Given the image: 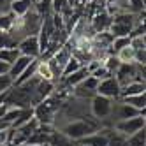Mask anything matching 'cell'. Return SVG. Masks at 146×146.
<instances>
[{"label":"cell","mask_w":146,"mask_h":146,"mask_svg":"<svg viewBox=\"0 0 146 146\" xmlns=\"http://www.w3.org/2000/svg\"><path fill=\"white\" fill-rule=\"evenodd\" d=\"M88 76H90V72L86 70V67H81V69H78L76 72H72V74H69V76H65V78H60V79H62V83H64V85H67L69 88H76V86L81 85V83L85 81Z\"/></svg>","instance_id":"12"},{"label":"cell","mask_w":146,"mask_h":146,"mask_svg":"<svg viewBox=\"0 0 146 146\" xmlns=\"http://www.w3.org/2000/svg\"><path fill=\"white\" fill-rule=\"evenodd\" d=\"M106 134H108V146H125V137L123 134L116 132L113 127H106Z\"/></svg>","instance_id":"17"},{"label":"cell","mask_w":146,"mask_h":146,"mask_svg":"<svg viewBox=\"0 0 146 146\" xmlns=\"http://www.w3.org/2000/svg\"><path fill=\"white\" fill-rule=\"evenodd\" d=\"M35 60H37V58H35ZM32 62H34V58H28V56L19 55V56H18V60L14 62L11 67H9V76H11V79H13V81H16L19 76H21V72H23L30 64H32Z\"/></svg>","instance_id":"13"},{"label":"cell","mask_w":146,"mask_h":146,"mask_svg":"<svg viewBox=\"0 0 146 146\" xmlns=\"http://www.w3.org/2000/svg\"><path fill=\"white\" fill-rule=\"evenodd\" d=\"M19 55L23 56H28V58H39L40 56V46H39V39L37 35H27L23 37L19 42L16 44Z\"/></svg>","instance_id":"8"},{"label":"cell","mask_w":146,"mask_h":146,"mask_svg":"<svg viewBox=\"0 0 146 146\" xmlns=\"http://www.w3.org/2000/svg\"><path fill=\"white\" fill-rule=\"evenodd\" d=\"M11 2L13 0H0V14H5V13H11Z\"/></svg>","instance_id":"33"},{"label":"cell","mask_w":146,"mask_h":146,"mask_svg":"<svg viewBox=\"0 0 146 146\" xmlns=\"http://www.w3.org/2000/svg\"><path fill=\"white\" fill-rule=\"evenodd\" d=\"M130 48L134 51H143V49H146L144 37H130Z\"/></svg>","instance_id":"32"},{"label":"cell","mask_w":146,"mask_h":146,"mask_svg":"<svg viewBox=\"0 0 146 146\" xmlns=\"http://www.w3.org/2000/svg\"><path fill=\"white\" fill-rule=\"evenodd\" d=\"M9 108H11V106H9L7 102H0V118H4V114L7 113Z\"/></svg>","instance_id":"35"},{"label":"cell","mask_w":146,"mask_h":146,"mask_svg":"<svg viewBox=\"0 0 146 146\" xmlns=\"http://www.w3.org/2000/svg\"><path fill=\"white\" fill-rule=\"evenodd\" d=\"M144 11V0H129V13L137 14Z\"/></svg>","instance_id":"31"},{"label":"cell","mask_w":146,"mask_h":146,"mask_svg":"<svg viewBox=\"0 0 146 146\" xmlns=\"http://www.w3.org/2000/svg\"><path fill=\"white\" fill-rule=\"evenodd\" d=\"M76 146H83V144H79V143H76Z\"/></svg>","instance_id":"37"},{"label":"cell","mask_w":146,"mask_h":146,"mask_svg":"<svg viewBox=\"0 0 146 146\" xmlns=\"http://www.w3.org/2000/svg\"><path fill=\"white\" fill-rule=\"evenodd\" d=\"M102 127L100 121L95 120L92 116V114H88V116L85 118H78V120H70V121H65L62 123L60 127H56L60 132H64L67 137H70L72 141H81L83 137H86V135L97 132L99 129Z\"/></svg>","instance_id":"1"},{"label":"cell","mask_w":146,"mask_h":146,"mask_svg":"<svg viewBox=\"0 0 146 146\" xmlns=\"http://www.w3.org/2000/svg\"><path fill=\"white\" fill-rule=\"evenodd\" d=\"M37 64H39V58L37 60H34L32 64H30L23 72H21V76H19L16 81H14V85H21V83H25L27 79H30L32 76H35V70H37Z\"/></svg>","instance_id":"22"},{"label":"cell","mask_w":146,"mask_h":146,"mask_svg":"<svg viewBox=\"0 0 146 146\" xmlns=\"http://www.w3.org/2000/svg\"><path fill=\"white\" fill-rule=\"evenodd\" d=\"M83 146H108V134H106V127H100L97 132H93L86 137H83L81 141H78Z\"/></svg>","instance_id":"11"},{"label":"cell","mask_w":146,"mask_h":146,"mask_svg":"<svg viewBox=\"0 0 146 146\" xmlns=\"http://www.w3.org/2000/svg\"><path fill=\"white\" fill-rule=\"evenodd\" d=\"M113 76L116 78L120 86H125L132 81H144V65H139L135 62H132V64H120Z\"/></svg>","instance_id":"4"},{"label":"cell","mask_w":146,"mask_h":146,"mask_svg":"<svg viewBox=\"0 0 146 146\" xmlns=\"http://www.w3.org/2000/svg\"><path fill=\"white\" fill-rule=\"evenodd\" d=\"M146 127V118H144V114H139V116H134V118H129V120H121V121H116L113 125V129L123 134L125 137H129V135L135 134V132H139Z\"/></svg>","instance_id":"6"},{"label":"cell","mask_w":146,"mask_h":146,"mask_svg":"<svg viewBox=\"0 0 146 146\" xmlns=\"http://www.w3.org/2000/svg\"><path fill=\"white\" fill-rule=\"evenodd\" d=\"M48 146H76V141H72L64 132H60L58 129H55L53 132H51V135H49Z\"/></svg>","instance_id":"16"},{"label":"cell","mask_w":146,"mask_h":146,"mask_svg":"<svg viewBox=\"0 0 146 146\" xmlns=\"http://www.w3.org/2000/svg\"><path fill=\"white\" fill-rule=\"evenodd\" d=\"M2 48H16V42L13 40L9 32H2V30H0V49Z\"/></svg>","instance_id":"28"},{"label":"cell","mask_w":146,"mask_h":146,"mask_svg":"<svg viewBox=\"0 0 146 146\" xmlns=\"http://www.w3.org/2000/svg\"><path fill=\"white\" fill-rule=\"evenodd\" d=\"M83 65H81V62L78 60V58H74V56H70L69 58V62L64 65V69H62V74H60V78H65V76H69V74H72V72H76L78 69H81Z\"/></svg>","instance_id":"23"},{"label":"cell","mask_w":146,"mask_h":146,"mask_svg":"<svg viewBox=\"0 0 146 146\" xmlns=\"http://www.w3.org/2000/svg\"><path fill=\"white\" fill-rule=\"evenodd\" d=\"M113 102L111 99L108 97H102V95H93L90 99V114L95 120L100 121V125L106 121L109 116H111V111H113Z\"/></svg>","instance_id":"5"},{"label":"cell","mask_w":146,"mask_h":146,"mask_svg":"<svg viewBox=\"0 0 146 146\" xmlns=\"http://www.w3.org/2000/svg\"><path fill=\"white\" fill-rule=\"evenodd\" d=\"M62 102L64 100H62L58 95L51 93L48 99H44L42 102H39L34 108V118L39 123H42V125H53L56 114H58V111L62 108Z\"/></svg>","instance_id":"2"},{"label":"cell","mask_w":146,"mask_h":146,"mask_svg":"<svg viewBox=\"0 0 146 146\" xmlns=\"http://www.w3.org/2000/svg\"><path fill=\"white\" fill-rule=\"evenodd\" d=\"M35 76H39L42 81H51V83H55V76H53V72H51L49 65H48V62L44 60H39V64H37V70H35Z\"/></svg>","instance_id":"18"},{"label":"cell","mask_w":146,"mask_h":146,"mask_svg":"<svg viewBox=\"0 0 146 146\" xmlns=\"http://www.w3.org/2000/svg\"><path fill=\"white\" fill-rule=\"evenodd\" d=\"M144 81H132L129 83V85L121 86L120 90V99H125V97H132V95H141V93H144Z\"/></svg>","instance_id":"15"},{"label":"cell","mask_w":146,"mask_h":146,"mask_svg":"<svg viewBox=\"0 0 146 146\" xmlns=\"http://www.w3.org/2000/svg\"><path fill=\"white\" fill-rule=\"evenodd\" d=\"M90 76H93V78H95V79H99V81H102V79H106V78H109V76H113V74H111V72H109V70H108L106 67H104V65L100 64V65H99V67H97L95 70H93V72H92V74H90Z\"/></svg>","instance_id":"30"},{"label":"cell","mask_w":146,"mask_h":146,"mask_svg":"<svg viewBox=\"0 0 146 146\" xmlns=\"http://www.w3.org/2000/svg\"><path fill=\"white\" fill-rule=\"evenodd\" d=\"M53 92H55V85H53L51 81H40L39 85H37V88L34 90V93H32V99H30V106L35 108L39 102H42L44 99H48Z\"/></svg>","instance_id":"9"},{"label":"cell","mask_w":146,"mask_h":146,"mask_svg":"<svg viewBox=\"0 0 146 146\" xmlns=\"http://www.w3.org/2000/svg\"><path fill=\"white\" fill-rule=\"evenodd\" d=\"M13 86H14V81L11 79V76H9V74L0 76V95L5 93V92H9Z\"/></svg>","instance_id":"29"},{"label":"cell","mask_w":146,"mask_h":146,"mask_svg":"<svg viewBox=\"0 0 146 146\" xmlns=\"http://www.w3.org/2000/svg\"><path fill=\"white\" fill-rule=\"evenodd\" d=\"M116 58L120 60V64H132L134 58H135V51L130 48V44L127 48H123L121 51H118L116 53Z\"/></svg>","instance_id":"24"},{"label":"cell","mask_w":146,"mask_h":146,"mask_svg":"<svg viewBox=\"0 0 146 146\" xmlns=\"http://www.w3.org/2000/svg\"><path fill=\"white\" fill-rule=\"evenodd\" d=\"M120 83L116 81V78L114 76H109L106 79L99 81L97 85V90H95V95H102V97H108L111 100H118L120 99Z\"/></svg>","instance_id":"7"},{"label":"cell","mask_w":146,"mask_h":146,"mask_svg":"<svg viewBox=\"0 0 146 146\" xmlns=\"http://www.w3.org/2000/svg\"><path fill=\"white\" fill-rule=\"evenodd\" d=\"M9 64H5V62H2L0 60V76H5V74H9Z\"/></svg>","instance_id":"34"},{"label":"cell","mask_w":146,"mask_h":146,"mask_svg":"<svg viewBox=\"0 0 146 146\" xmlns=\"http://www.w3.org/2000/svg\"><path fill=\"white\" fill-rule=\"evenodd\" d=\"M97 85H99V79H95L93 76H88L85 81L81 83V85H78L79 88H83L85 92H88L90 95H95V90H97Z\"/></svg>","instance_id":"25"},{"label":"cell","mask_w":146,"mask_h":146,"mask_svg":"<svg viewBox=\"0 0 146 146\" xmlns=\"http://www.w3.org/2000/svg\"><path fill=\"white\" fill-rule=\"evenodd\" d=\"M134 27H135V14L118 13V14L111 16V27L108 32L113 37H129Z\"/></svg>","instance_id":"3"},{"label":"cell","mask_w":146,"mask_h":146,"mask_svg":"<svg viewBox=\"0 0 146 146\" xmlns=\"http://www.w3.org/2000/svg\"><path fill=\"white\" fill-rule=\"evenodd\" d=\"M125 104H129V106H132L134 109H137V111H144L146 108V97H144V93H141V95H132V97H125L121 99Z\"/></svg>","instance_id":"19"},{"label":"cell","mask_w":146,"mask_h":146,"mask_svg":"<svg viewBox=\"0 0 146 146\" xmlns=\"http://www.w3.org/2000/svg\"><path fill=\"white\" fill-rule=\"evenodd\" d=\"M14 21V14L13 13H5V14H0V30L2 32H9L13 27Z\"/></svg>","instance_id":"27"},{"label":"cell","mask_w":146,"mask_h":146,"mask_svg":"<svg viewBox=\"0 0 146 146\" xmlns=\"http://www.w3.org/2000/svg\"><path fill=\"white\" fill-rule=\"evenodd\" d=\"M18 56H19L18 48H2L0 49V60L5 62V64H9V65H13L18 60Z\"/></svg>","instance_id":"20"},{"label":"cell","mask_w":146,"mask_h":146,"mask_svg":"<svg viewBox=\"0 0 146 146\" xmlns=\"http://www.w3.org/2000/svg\"><path fill=\"white\" fill-rule=\"evenodd\" d=\"M32 9H35V0H13L9 11L14 16H25Z\"/></svg>","instance_id":"14"},{"label":"cell","mask_w":146,"mask_h":146,"mask_svg":"<svg viewBox=\"0 0 146 146\" xmlns=\"http://www.w3.org/2000/svg\"><path fill=\"white\" fill-rule=\"evenodd\" d=\"M102 65L106 67V69L111 72V74H114V70H116L118 65H120V60L116 58V55H108L106 58L102 60Z\"/></svg>","instance_id":"26"},{"label":"cell","mask_w":146,"mask_h":146,"mask_svg":"<svg viewBox=\"0 0 146 146\" xmlns=\"http://www.w3.org/2000/svg\"><path fill=\"white\" fill-rule=\"evenodd\" d=\"M21 146H48V144H21Z\"/></svg>","instance_id":"36"},{"label":"cell","mask_w":146,"mask_h":146,"mask_svg":"<svg viewBox=\"0 0 146 146\" xmlns=\"http://www.w3.org/2000/svg\"><path fill=\"white\" fill-rule=\"evenodd\" d=\"M90 27L93 30V34H100V32H108L111 27V16L104 11H99L95 16L90 19Z\"/></svg>","instance_id":"10"},{"label":"cell","mask_w":146,"mask_h":146,"mask_svg":"<svg viewBox=\"0 0 146 146\" xmlns=\"http://www.w3.org/2000/svg\"><path fill=\"white\" fill-rule=\"evenodd\" d=\"M146 144V130H139L132 135H129L127 141H125V146H144Z\"/></svg>","instance_id":"21"}]
</instances>
